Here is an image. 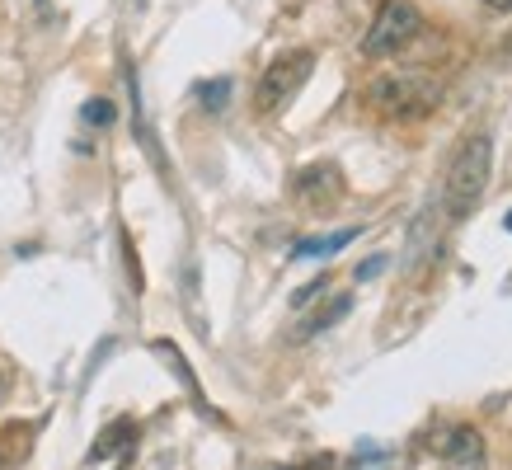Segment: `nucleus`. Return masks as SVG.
Masks as SVG:
<instances>
[{"label": "nucleus", "instance_id": "1", "mask_svg": "<svg viewBox=\"0 0 512 470\" xmlns=\"http://www.w3.org/2000/svg\"><path fill=\"white\" fill-rule=\"evenodd\" d=\"M489 170H494V141L475 132L456 146V156L447 165V184H442V207L447 217H470L480 207L484 188H489Z\"/></svg>", "mask_w": 512, "mask_h": 470}, {"label": "nucleus", "instance_id": "2", "mask_svg": "<svg viewBox=\"0 0 512 470\" xmlns=\"http://www.w3.org/2000/svg\"><path fill=\"white\" fill-rule=\"evenodd\" d=\"M367 99H372L386 118H423V113L437 109L442 85H437L428 71H386V76L372 80Z\"/></svg>", "mask_w": 512, "mask_h": 470}, {"label": "nucleus", "instance_id": "3", "mask_svg": "<svg viewBox=\"0 0 512 470\" xmlns=\"http://www.w3.org/2000/svg\"><path fill=\"white\" fill-rule=\"evenodd\" d=\"M311 71H315V52H311V47H292V52L273 57V62L264 66L259 85H254V109H259V113L287 109V104L296 99V90L311 80Z\"/></svg>", "mask_w": 512, "mask_h": 470}, {"label": "nucleus", "instance_id": "4", "mask_svg": "<svg viewBox=\"0 0 512 470\" xmlns=\"http://www.w3.org/2000/svg\"><path fill=\"white\" fill-rule=\"evenodd\" d=\"M419 33H423V10L419 5H409V0H381L372 29H367V38H362V52H367L372 62L376 57H395V52H404Z\"/></svg>", "mask_w": 512, "mask_h": 470}, {"label": "nucleus", "instance_id": "5", "mask_svg": "<svg viewBox=\"0 0 512 470\" xmlns=\"http://www.w3.org/2000/svg\"><path fill=\"white\" fill-rule=\"evenodd\" d=\"M343 193H348L343 170L339 165H329V160H315V165H306V170H296V179H292V198L301 207H311V212H329Z\"/></svg>", "mask_w": 512, "mask_h": 470}, {"label": "nucleus", "instance_id": "6", "mask_svg": "<svg viewBox=\"0 0 512 470\" xmlns=\"http://www.w3.org/2000/svg\"><path fill=\"white\" fill-rule=\"evenodd\" d=\"M433 250H437V212L433 207H423L419 221H414V231H409V245H404V273L423 268Z\"/></svg>", "mask_w": 512, "mask_h": 470}, {"label": "nucleus", "instance_id": "7", "mask_svg": "<svg viewBox=\"0 0 512 470\" xmlns=\"http://www.w3.org/2000/svg\"><path fill=\"white\" fill-rule=\"evenodd\" d=\"M151 353H156V358H165V362H170V372L179 376V386H184V391L193 395V405H198L202 414H207V419H217V409L207 405V395H202L198 376H193V367H188V362H184V353H179V348H174L170 339H156V344H151Z\"/></svg>", "mask_w": 512, "mask_h": 470}, {"label": "nucleus", "instance_id": "8", "mask_svg": "<svg viewBox=\"0 0 512 470\" xmlns=\"http://www.w3.org/2000/svg\"><path fill=\"white\" fill-rule=\"evenodd\" d=\"M357 231H362V226H343V231H334V235H311V240H296L292 259H325V254H334V250H348V245L357 240Z\"/></svg>", "mask_w": 512, "mask_h": 470}, {"label": "nucleus", "instance_id": "9", "mask_svg": "<svg viewBox=\"0 0 512 470\" xmlns=\"http://www.w3.org/2000/svg\"><path fill=\"white\" fill-rule=\"evenodd\" d=\"M38 433V423H10L0 433V470H19V461L29 456V438Z\"/></svg>", "mask_w": 512, "mask_h": 470}, {"label": "nucleus", "instance_id": "10", "mask_svg": "<svg viewBox=\"0 0 512 470\" xmlns=\"http://www.w3.org/2000/svg\"><path fill=\"white\" fill-rule=\"evenodd\" d=\"M132 442H137V423H132V419L109 423V428L99 433V442H94L90 461H104V456H113V452H123V447H132Z\"/></svg>", "mask_w": 512, "mask_h": 470}, {"label": "nucleus", "instance_id": "11", "mask_svg": "<svg viewBox=\"0 0 512 470\" xmlns=\"http://www.w3.org/2000/svg\"><path fill=\"white\" fill-rule=\"evenodd\" d=\"M348 311H353V297H334V301H329V306H325V311H315L311 320H306V325L296 329V339H311V334H320V329H329V325H334V320H343V315H348Z\"/></svg>", "mask_w": 512, "mask_h": 470}, {"label": "nucleus", "instance_id": "12", "mask_svg": "<svg viewBox=\"0 0 512 470\" xmlns=\"http://www.w3.org/2000/svg\"><path fill=\"white\" fill-rule=\"evenodd\" d=\"M442 452L451 456V461H475V456H480V433H475V428H456V433H451V442L447 447H442Z\"/></svg>", "mask_w": 512, "mask_h": 470}, {"label": "nucleus", "instance_id": "13", "mask_svg": "<svg viewBox=\"0 0 512 470\" xmlns=\"http://www.w3.org/2000/svg\"><path fill=\"white\" fill-rule=\"evenodd\" d=\"M198 99H202V109H207V113H221L226 104H231V80H226V76L207 80V85L198 90Z\"/></svg>", "mask_w": 512, "mask_h": 470}, {"label": "nucleus", "instance_id": "14", "mask_svg": "<svg viewBox=\"0 0 512 470\" xmlns=\"http://www.w3.org/2000/svg\"><path fill=\"white\" fill-rule=\"evenodd\" d=\"M80 118L90 127H113L118 123V109H113V99H90V104L80 109Z\"/></svg>", "mask_w": 512, "mask_h": 470}, {"label": "nucleus", "instance_id": "15", "mask_svg": "<svg viewBox=\"0 0 512 470\" xmlns=\"http://www.w3.org/2000/svg\"><path fill=\"white\" fill-rule=\"evenodd\" d=\"M123 264H127V282H132V297L146 292V278H141V259H137V245H132V235L123 231Z\"/></svg>", "mask_w": 512, "mask_h": 470}, {"label": "nucleus", "instance_id": "16", "mask_svg": "<svg viewBox=\"0 0 512 470\" xmlns=\"http://www.w3.org/2000/svg\"><path fill=\"white\" fill-rule=\"evenodd\" d=\"M325 287H329V278H315V282H306V287H301V292H296V297H292V306H311L315 297H325Z\"/></svg>", "mask_w": 512, "mask_h": 470}, {"label": "nucleus", "instance_id": "17", "mask_svg": "<svg viewBox=\"0 0 512 470\" xmlns=\"http://www.w3.org/2000/svg\"><path fill=\"white\" fill-rule=\"evenodd\" d=\"M390 264V254H372V259H367V264H357V282H372L376 273H381V268Z\"/></svg>", "mask_w": 512, "mask_h": 470}, {"label": "nucleus", "instance_id": "18", "mask_svg": "<svg viewBox=\"0 0 512 470\" xmlns=\"http://www.w3.org/2000/svg\"><path fill=\"white\" fill-rule=\"evenodd\" d=\"M357 452L367 456V466H357V470H386V452H376L372 442H362V447H357Z\"/></svg>", "mask_w": 512, "mask_h": 470}, {"label": "nucleus", "instance_id": "19", "mask_svg": "<svg viewBox=\"0 0 512 470\" xmlns=\"http://www.w3.org/2000/svg\"><path fill=\"white\" fill-rule=\"evenodd\" d=\"M489 10H512V0H484Z\"/></svg>", "mask_w": 512, "mask_h": 470}, {"label": "nucleus", "instance_id": "20", "mask_svg": "<svg viewBox=\"0 0 512 470\" xmlns=\"http://www.w3.org/2000/svg\"><path fill=\"white\" fill-rule=\"evenodd\" d=\"M5 391H10V381H5V376H0V405H5Z\"/></svg>", "mask_w": 512, "mask_h": 470}, {"label": "nucleus", "instance_id": "21", "mask_svg": "<svg viewBox=\"0 0 512 470\" xmlns=\"http://www.w3.org/2000/svg\"><path fill=\"white\" fill-rule=\"evenodd\" d=\"M301 470H329V466H325V461H311V466H301Z\"/></svg>", "mask_w": 512, "mask_h": 470}, {"label": "nucleus", "instance_id": "22", "mask_svg": "<svg viewBox=\"0 0 512 470\" xmlns=\"http://www.w3.org/2000/svg\"><path fill=\"white\" fill-rule=\"evenodd\" d=\"M503 52H508V57H512V33H508V43H503Z\"/></svg>", "mask_w": 512, "mask_h": 470}, {"label": "nucleus", "instance_id": "23", "mask_svg": "<svg viewBox=\"0 0 512 470\" xmlns=\"http://www.w3.org/2000/svg\"><path fill=\"white\" fill-rule=\"evenodd\" d=\"M503 226H508V235H512V212H508V217H503Z\"/></svg>", "mask_w": 512, "mask_h": 470}]
</instances>
